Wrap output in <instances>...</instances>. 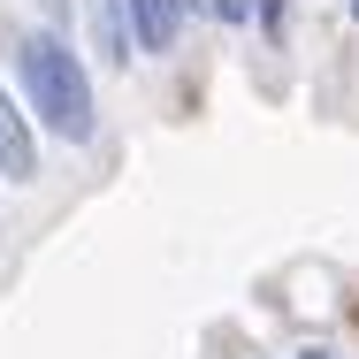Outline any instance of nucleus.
Instances as JSON below:
<instances>
[{
	"instance_id": "nucleus-1",
	"label": "nucleus",
	"mask_w": 359,
	"mask_h": 359,
	"mask_svg": "<svg viewBox=\"0 0 359 359\" xmlns=\"http://www.w3.org/2000/svg\"><path fill=\"white\" fill-rule=\"evenodd\" d=\"M8 62H15V84H23V107L46 138L62 145H92L100 138V92H92V69L62 31L46 23H15L8 31Z\"/></svg>"
},
{
	"instance_id": "nucleus-2",
	"label": "nucleus",
	"mask_w": 359,
	"mask_h": 359,
	"mask_svg": "<svg viewBox=\"0 0 359 359\" xmlns=\"http://www.w3.org/2000/svg\"><path fill=\"white\" fill-rule=\"evenodd\" d=\"M0 176L8 184H31L39 176V123H31V107L0 84Z\"/></svg>"
},
{
	"instance_id": "nucleus-3",
	"label": "nucleus",
	"mask_w": 359,
	"mask_h": 359,
	"mask_svg": "<svg viewBox=\"0 0 359 359\" xmlns=\"http://www.w3.org/2000/svg\"><path fill=\"white\" fill-rule=\"evenodd\" d=\"M123 8H130V46H138V54H153V62H161V54H176L184 15H191L184 0H123Z\"/></svg>"
},
{
	"instance_id": "nucleus-4",
	"label": "nucleus",
	"mask_w": 359,
	"mask_h": 359,
	"mask_svg": "<svg viewBox=\"0 0 359 359\" xmlns=\"http://www.w3.org/2000/svg\"><path fill=\"white\" fill-rule=\"evenodd\" d=\"M76 8H84V23H92L100 62H107V69H130V54H138V46H130V8H123V0H76Z\"/></svg>"
},
{
	"instance_id": "nucleus-5",
	"label": "nucleus",
	"mask_w": 359,
	"mask_h": 359,
	"mask_svg": "<svg viewBox=\"0 0 359 359\" xmlns=\"http://www.w3.org/2000/svg\"><path fill=\"white\" fill-rule=\"evenodd\" d=\"M191 15H207V23H222V31H245L252 23V0H184Z\"/></svg>"
},
{
	"instance_id": "nucleus-6",
	"label": "nucleus",
	"mask_w": 359,
	"mask_h": 359,
	"mask_svg": "<svg viewBox=\"0 0 359 359\" xmlns=\"http://www.w3.org/2000/svg\"><path fill=\"white\" fill-rule=\"evenodd\" d=\"M252 23H260V39H268V46H283V31H290V0H252Z\"/></svg>"
},
{
	"instance_id": "nucleus-7",
	"label": "nucleus",
	"mask_w": 359,
	"mask_h": 359,
	"mask_svg": "<svg viewBox=\"0 0 359 359\" xmlns=\"http://www.w3.org/2000/svg\"><path fill=\"white\" fill-rule=\"evenodd\" d=\"M39 15H46V31H62V39H69V23H76V0H39Z\"/></svg>"
},
{
	"instance_id": "nucleus-8",
	"label": "nucleus",
	"mask_w": 359,
	"mask_h": 359,
	"mask_svg": "<svg viewBox=\"0 0 359 359\" xmlns=\"http://www.w3.org/2000/svg\"><path fill=\"white\" fill-rule=\"evenodd\" d=\"M352 15H359V0H352Z\"/></svg>"
}]
</instances>
